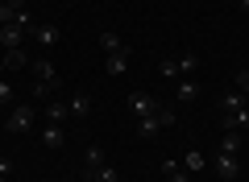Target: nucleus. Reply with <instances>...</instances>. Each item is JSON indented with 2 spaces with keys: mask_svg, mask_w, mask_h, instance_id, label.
I'll list each match as a JSON object with an SVG mask.
<instances>
[{
  "mask_svg": "<svg viewBox=\"0 0 249 182\" xmlns=\"http://www.w3.org/2000/svg\"><path fill=\"white\" fill-rule=\"evenodd\" d=\"M34 120H37V108L34 104H13L4 129H9V132H29V129H34Z\"/></svg>",
  "mask_w": 249,
  "mask_h": 182,
  "instance_id": "obj_1",
  "label": "nucleus"
},
{
  "mask_svg": "<svg viewBox=\"0 0 249 182\" xmlns=\"http://www.w3.org/2000/svg\"><path fill=\"white\" fill-rule=\"evenodd\" d=\"M216 178L220 182H237V174H241V162H237V153H216Z\"/></svg>",
  "mask_w": 249,
  "mask_h": 182,
  "instance_id": "obj_2",
  "label": "nucleus"
},
{
  "mask_svg": "<svg viewBox=\"0 0 249 182\" xmlns=\"http://www.w3.org/2000/svg\"><path fill=\"white\" fill-rule=\"evenodd\" d=\"M129 112H133L137 120H142V116H154L158 112V99L145 96V91H133V96H129Z\"/></svg>",
  "mask_w": 249,
  "mask_h": 182,
  "instance_id": "obj_3",
  "label": "nucleus"
},
{
  "mask_svg": "<svg viewBox=\"0 0 249 182\" xmlns=\"http://www.w3.org/2000/svg\"><path fill=\"white\" fill-rule=\"evenodd\" d=\"M29 66H34V79H37V83H54V87H62V79H58V70H54L50 58H34Z\"/></svg>",
  "mask_w": 249,
  "mask_h": 182,
  "instance_id": "obj_4",
  "label": "nucleus"
},
{
  "mask_svg": "<svg viewBox=\"0 0 249 182\" xmlns=\"http://www.w3.org/2000/svg\"><path fill=\"white\" fill-rule=\"evenodd\" d=\"M224 116V132H245L249 129V104L237 108V112H220Z\"/></svg>",
  "mask_w": 249,
  "mask_h": 182,
  "instance_id": "obj_5",
  "label": "nucleus"
},
{
  "mask_svg": "<svg viewBox=\"0 0 249 182\" xmlns=\"http://www.w3.org/2000/svg\"><path fill=\"white\" fill-rule=\"evenodd\" d=\"M129 58H133V50H121V54H108V58H104V70H108V75H112V79H121L124 70H129Z\"/></svg>",
  "mask_w": 249,
  "mask_h": 182,
  "instance_id": "obj_6",
  "label": "nucleus"
},
{
  "mask_svg": "<svg viewBox=\"0 0 249 182\" xmlns=\"http://www.w3.org/2000/svg\"><path fill=\"white\" fill-rule=\"evenodd\" d=\"M100 165H104V149H100V145H88V153H83V178L91 182Z\"/></svg>",
  "mask_w": 249,
  "mask_h": 182,
  "instance_id": "obj_7",
  "label": "nucleus"
},
{
  "mask_svg": "<svg viewBox=\"0 0 249 182\" xmlns=\"http://www.w3.org/2000/svg\"><path fill=\"white\" fill-rule=\"evenodd\" d=\"M199 91H204V87H199L196 79H178V87H175V99H178V104H196V99H199Z\"/></svg>",
  "mask_w": 249,
  "mask_h": 182,
  "instance_id": "obj_8",
  "label": "nucleus"
},
{
  "mask_svg": "<svg viewBox=\"0 0 249 182\" xmlns=\"http://www.w3.org/2000/svg\"><path fill=\"white\" fill-rule=\"evenodd\" d=\"M46 120H50V124H67V120H71V104H62V99L54 96L50 104H46Z\"/></svg>",
  "mask_w": 249,
  "mask_h": 182,
  "instance_id": "obj_9",
  "label": "nucleus"
},
{
  "mask_svg": "<svg viewBox=\"0 0 249 182\" xmlns=\"http://www.w3.org/2000/svg\"><path fill=\"white\" fill-rule=\"evenodd\" d=\"M21 37H25V29H21V25H0V46H4V50H17Z\"/></svg>",
  "mask_w": 249,
  "mask_h": 182,
  "instance_id": "obj_10",
  "label": "nucleus"
},
{
  "mask_svg": "<svg viewBox=\"0 0 249 182\" xmlns=\"http://www.w3.org/2000/svg\"><path fill=\"white\" fill-rule=\"evenodd\" d=\"M100 50H104V54H121V50H129V46L121 42L116 29H104V33H100Z\"/></svg>",
  "mask_w": 249,
  "mask_h": 182,
  "instance_id": "obj_11",
  "label": "nucleus"
},
{
  "mask_svg": "<svg viewBox=\"0 0 249 182\" xmlns=\"http://www.w3.org/2000/svg\"><path fill=\"white\" fill-rule=\"evenodd\" d=\"M62 141H67L62 124H46V129H42V145H46V149H62Z\"/></svg>",
  "mask_w": 249,
  "mask_h": 182,
  "instance_id": "obj_12",
  "label": "nucleus"
},
{
  "mask_svg": "<svg viewBox=\"0 0 249 182\" xmlns=\"http://www.w3.org/2000/svg\"><path fill=\"white\" fill-rule=\"evenodd\" d=\"M0 62H4V70H25L34 58H25V50L17 46V50H4V58H0Z\"/></svg>",
  "mask_w": 249,
  "mask_h": 182,
  "instance_id": "obj_13",
  "label": "nucleus"
},
{
  "mask_svg": "<svg viewBox=\"0 0 249 182\" xmlns=\"http://www.w3.org/2000/svg\"><path fill=\"white\" fill-rule=\"evenodd\" d=\"M158 132H162L158 116H142V120H137V137H142V141H154Z\"/></svg>",
  "mask_w": 249,
  "mask_h": 182,
  "instance_id": "obj_14",
  "label": "nucleus"
},
{
  "mask_svg": "<svg viewBox=\"0 0 249 182\" xmlns=\"http://www.w3.org/2000/svg\"><path fill=\"white\" fill-rule=\"evenodd\" d=\"M88 112H91V96H88V91H75V96H71V116L83 120Z\"/></svg>",
  "mask_w": 249,
  "mask_h": 182,
  "instance_id": "obj_15",
  "label": "nucleus"
},
{
  "mask_svg": "<svg viewBox=\"0 0 249 182\" xmlns=\"http://www.w3.org/2000/svg\"><path fill=\"white\" fill-rule=\"evenodd\" d=\"M178 79H191V75H196V66H199V58H196V54H178Z\"/></svg>",
  "mask_w": 249,
  "mask_h": 182,
  "instance_id": "obj_16",
  "label": "nucleus"
},
{
  "mask_svg": "<svg viewBox=\"0 0 249 182\" xmlns=\"http://www.w3.org/2000/svg\"><path fill=\"white\" fill-rule=\"evenodd\" d=\"M204 165H208V157L199 153V149H191V153L183 157V170H187V174H199V170H204Z\"/></svg>",
  "mask_w": 249,
  "mask_h": 182,
  "instance_id": "obj_17",
  "label": "nucleus"
},
{
  "mask_svg": "<svg viewBox=\"0 0 249 182\" xmlns=\"http://www.w3.org/2000/svg\"><path fill=\"white\" fill-rule=\"evenodd\" d=\"M241 145H245L241 132H224V137H220V153H241Z\"/></svg>",
  "mask_w": 249,
  "mask_h": 182,
  "instance_id": "obj_18",
  "label": "nucleus"
},
{
  "mask_svg": "<svg viewBox=\"0 0 249 182\" xmlns=\"http://www.w3.org/2000/svg\"><path fill=\"white\" fill-rule=\"evenodd\" d=\"M29 33H34L42 46H54V42H58V29H54V25H34Z\"/></svg>",
  "mask_w": 249,
  "mask_h": 182,
  "instance_id": "obj_19",
  "label": "nucleus"
},
{
  "mask_svg": "<svg viewBox=\"0 0 249 182\" xmlns=\"http://www.w3.org/2000/svg\"><path fill=\"white\" fill-rule=\"evenodd\" d=\"M58 91H62V87H54V83H34V91H29V96H34V99H46V104H50Z\"/></svg>",
  "mask_w": 249,
  "mask_h": 182,
  "instance_id": "obj_20",
  "label": "nucleus"
},
{
  "mask_svg": "<svg viewBox=\"0 0 249 182\" xmlns=\"http://www.w3.org/2000/svg\"><path fill=\"white\" fill-rule=\"evenodd\" d=\"M237 108H245V91H229L220 99V112H237Z\"/></svg>",
  "mask_w": 249,
  "mask_h": 182,
  "instance_id": "obj_21",
  "label": "nucleus"
},
{
  "mask_svg": "<svg viewBox=\"0 0 249 182\" xmlns=\"http://www.w3.org/2000/svg\"><path fill=\"white\" fill-rule=\"evenodd\" d=\"M91 182H121V174H116V165H100V170H96V178H91Z\"/></svg>",
  "mask_w": 249,
  "mask_h": 182,
  "instance_id": "obj_22",
  "label": "nucleus"
},
{
  "mask_svg": "<svg viewBox=\"0 0 249 182\" xmlns=\"http://www.w3.org/2000/svg\"><path fill=\"white\" fill-rule=\"evenodd\" d=\"M154 116H158L162 129H170V124H175V108H170V104H158V112H154Z\"/></svg>",
  "mask_w": 249,
  "mask_h": 182,
  "instance_id": "obj_23",
  "label": "nucleus"
},
{
  "mask_svg": "<svg viewBox=\"0 0 249 182\" xmlns=\"http://www.w3.org/2000/svg\"><path fill=\"white\" fill-rule=\"evenodd\" d=\"M0 108H13V83L0 79Z\"/></svg>",
  "mask_w": 249,
  "mask_h": 182,
  "instance_id": "obj_24",
  "label": "nucleus"
},
{
  "mask_svg": "<svg viewBox=\"0 0 249 182\" xmlns=\"http://www.w3.org/2000/svg\"><path fill=\"white\" fill-rule=\"evenodd\" d=\"M158 70H162V79H178V62H175V58H166Z\"/></svg>",
  "mask_w": 249,
  "mask_h": 182,
  "instance_id": "obj_25",
  "label": "nucleus"
},
{
  "mask_svg": "<svg viewBox=\"0 0 249 182\" xmlns=\"http://www.w3.org/2000/svg\"><path fill=\"white\" fill-rule=\"evenodd\" d=\"M178 165H183V162H178V157H162V174H175Z\"/></svg>",
  "mask_w": 249,
  "mask_h": 182,
  "instance_id": "obj_26",
  "label": "nucleus"
},
{
  "mask_svg": "<svg viewBox=\"0 0 249 182\" xmlns=\"http://www.w3.org/2000/svg\"><path fill=\"white\" fill-rule=\"evenodd\" d=\"M166 182H191V174H187V170H183V165H178V170H175V174H166Z\"/></svg>",
  "mask_w": 249,
  "mask_h": 182,
  "instance_id": "obj_27",
  "label": "nucleus"
},
{
  "mask_svg": "<svg viewBox=\"0 0 249 182\" xmlns=\"http://www.w3.org/2000/svg\"><path fill=\"white\" fill-rule=\"evenodd\" d=\"M237 87H241V91L249 96V70H241V75H237Z\"/></svg>",
  "mask_w": 249,
  "mask_h": 182,
  "instance_id": "obj_28",
  "label": "nucleus"
},
{
  "mask_svg": "<svg viewBox=\"0 0 249 182\" xmlns=\"http://www.w3.org/2000/svg\"><path fill=\"white\" fill-rule=\"evenodd\" d=\"M9 174H13V162H9V157H0V178H9Z\"/></svg>",
  "mask_w": 249,
  "mask_h": 182,
  "instance_id": "obj_29",
  "label": "nucleus"
},
{
  "mask_svg": "<svg viewBox=\"0 0 249 182\" xmlns=\"http://www.w3.org/2000/svg\"><path fill=\"white\" fill-rule=\"evenodd\" d=\"M4 75H9V70H4V62H0V79H4Z\"/></svg>",
  "mask_w": 249,
  "mask_h": 182,
  "instance_id": "obj_30",
  "label": "nucleus"
},
{
  "mask_svg": "<svg viewBox=\"0 0 249 182\" xmlns=\"http://www.w3.org/2000/svg\"><path fill=\"white\" fill-rule=\"evenodd\" d=\"M0 182H9V178H0Z\"/></svg>",
  "mask_w": 249,
  "mask_h": 182,
  "instance_id": "obj_31",
  "label": "nucleus"
}]
</instances>
